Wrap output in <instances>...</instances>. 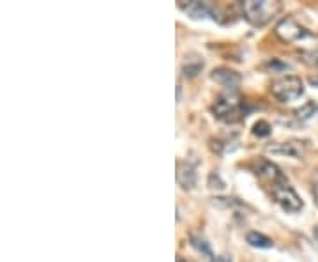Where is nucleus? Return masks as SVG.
<instances>
[{
    "label": "nucleus",
    "instance_id": "2",
    "mask_svg": "<svg viewBox=\"0 0 318 262\" xmlns=\"http://www.w3.org/2000/svg\"><path fill=\"white\" fill-rule=\"evenodd\" d=\"M283 9V4L279 0H246L242 2V13L247 22L255 27H264L276 18L279 11Z\"/></svg>",
    "mask_w": 318,
    "mask_h": 262
},
{
    "label": "nucleus",
    "instance_id": "12",
    "mask_svg": "<svg viewBox=\"0 0 318 262\" xmlns=\"http://www.w3.org/2000/svg\"><path fill=\"white\" fill-rule=\"evenodd\" d=\"M246 241L251 244L253 248H272L274 246L272 239L267 237V235H264L262 232H249V234L246 235Z\"/></svg>",
    "mask_w": 318,
    "mask_h": 262
},
{
    "label": "nucleus",
    "instance_id": "15",
    "mask_svg": "<svg viewBox=\"0 0 318 262\" xmlns=\"http://www.w3.org/2000/svg\"><path fill=\"white\" fill-rule=\"evenodd\" d=\"M265 69H269L270 73H281V71L290 69V66L285 62H281L279 58H272V60H269V62L265 64Z\"/></svg>",
    "mask_w": 318,
    "mask_h": 262
},
{
    "label": "nucleus",
    "instance_id": "9",
    "mask_svg": "<svg viewBox=\"0 0 318 262\" xmlns=\"http://www.w3.org/2000/svg\"><path fill=\"white\" fill-rule=\"evenodd\" d=\"M177 182L181 184L182 190H193L196 186L198 177H196V170L193 165H189L187 161L177 163Z\"/></svg>",
    "mask_w": 318,
    "mask_h": 262
},
{
    "label": "nucleus",
    "instance_id": "21",
    "mask_svg": "<svg viewBox=\"0 0 318 262\" xmlns=\"http://www.w3.org/2000/svg\"><path fill=\"white\" fill-rule=\"evenodd\" d=\"M315 235H317V239H318V227H317V231H315Z\"/></svg>",
    "mask_w": 318,
    "mask_h": 262
},
{
    "label": "nucleus",
    "instance_id": "18",
    "mask_svg": "<svg viewBox=\"0 0 318 262\" xmlns=\"http://www.w3.org/2000/svg\"><path fill=\"white\" fill-rule=\"evenodd\" d=\"M313 197H315V204L318 205V181L315 182V186H313Z\"/></svg>",
    "mask_w": 318,
    "mask_h": 262
},
{
    "label": "nucleus",
    "instance_id": "6",
    "mask_svg": "<svg viewBox=\"0 0 318 262\" xmlns=\"http://www.w3.org/2000/svg\"><path fill=\"white\" fill-rule=\"evenodd\" d=\"M179 7L184 11L186 14H189L191 18L194 20H203V18H211L216 20V13L212 9L211 5L205 4V2H198V0H191V2H179Z\"/></svg>",
    "mask_w": 318,
    "mask_h": 262
},
{
    "label": "nucleus",
    "instance_id": "8",
    "mask_svg": "<svg viewBox=\"0 0 318 262\" xmlns=\"http://www.w3.org/2000/svg\"><path fill=\"white\" fill-rule=\"evenodd\" d=\"M253 172H255L258 177H264V179H267V181H270V184L285 179L281 170H279L272 161L264 160V158H258V160L253 163Z\"/></svg>",
    "mask_w": 318,
    "mask_h": 262
},
{
    "label": "nucleus",
    "instance_id": "20",
    "mask_svg": "<svg viewBox=\"0 0 318 262\" xmlns=\"http://www.w3.org/2000/svg\"><path fill=\"white\" fill-rule=\"evenodd\" d=\"M214 262H232V261H230L228 257H225V255H221V257H216V261Z\"/></svg>",
    "mask_w": 318,
    "mask_h": 262
},
{
    "label": "nucleus",
    "instance_id": "10",
    "mask_svg": "<svg viewBox=\"0 0 318 262\" xmlns=\"http://www.w3.org/2000/svg\"><path fill=\"white\" fill-rule=\"evenodd\" d=\"M267 151L278 156H288V158H295L299 160L302 156V147L297 142H279V144H270L267 146Z\"/></svg>",
    "mask_w": 318,
    "mask_h": 262
},
{
    "label": "nucleus",
    "instance_id": "7",
    "mask_svg": "<svg viewBox=\"0 0 318 262\" xmlns=\"http://www.w3.org/2000/svg\"><path fill=\"white\" fill-rule=\"evenodd\" d=\"M211 78L216 84L223 85L226 90H237V87L242 82L240 75L237 71H234V69H228V67H217V69H214L211 73Z\"/></svg>",
    "mask_w": 318,
    "mask_h": 262
},
{
    "label": "nucleus",
    "instance_id": "11",
    "mask_svg": "<svg viewBox=\"0 0 318 262\" xmlns=\"http://www.w3.org/2000/svg\"><path fill=\"white\" fill-rule=\"evenodd\" d=\"M202 69H203V60L200 57L186 58L184 64H182V75H184L186 78H194Z\"/></svg>",
    "mask_w": 318,
    "mask_h": 262
},
{
    "label": "nucleus",
    "instance_id": "19",
    "mask_svg": "<svg viewBox=\"0 0 318 262\" xmlns=\"http://www.w3.org/2000/svg\"><path fill=\"white\" fill-rule=\"evenodd\" d=\"M309 84L315 85V87H318V75L315 76H309Z\"/></svg>",
    "mask_w": 318,
    "mask_h": 262
},
{
    "label": "nucleus",
    "instance_id": "13",
    "mask_svg": "<svg viewBox=\"0 0 318 262\" xmlns=\"http://www.w3.org/2000/svg\"><path fill=\"white\" fill-rule=\"evenodd\" d=\"M191 246L198 250V252L202 253V255H205V257H207L211 262L216 261V255L212 253V250H211V246H209V243H207L205 239H203V237H200V235H191Z\"/></svg>",
    "mask_w": 318,
    "mask_h": 262
},
{
    "label": "nucleus",
    "instance_id": "14",
    "mask_svg": "<svg viewBox=\"0 0 318 262\" xmlns=\"http://www.w3.org/2000/svg\"><path fill=\"white\" fill-rule=\"evenodd\" d=\"M317 112H318V105H317V103H315V101H308L306 105H302L300 108H297L295 116L299 117V119L306 120V119H309V117H313Z\"/></svg>",
    "mask_w": 318,
    "mask_h": 262
},
{
    "label": "nucleus",
    "instance_id": "16",
    "mask_svg": "<svg viewBox=\"0 0 318 262\" xmlns=\"http://www.w3.org/2000/svg\"><path fill=\"white\" fill-rule=\"evenodd\" d=\"M253 133H255L256 137H269L270 124L267 122V120H258V122L255 124V128H253Z\"/></svg>",
    "mask_w": 318,
    "mask_h": 262
},
{
    "label": "nucleus",
    "instance_id": "3",
    "mask_svg": "<svg viewBox=\"0 0 318 262\" xmlns=\"http://www.w3.org/2000/svg\"><path fill=\"white\" fill-rule=\"evenodd\" d=\"M212 114L214 117L226 120V122H237V120L244 119L246 110H244L242 98L238 96L237 90H226L212 105Z\"/></svg>",
    "mask_w": 318,
    "mask_h": 262
},
{
    "label": "nucleus",
    "instance_id": "4",
    "mask_svg": "<svg viewBox=\"0 0 318 262\" xmlns=\"http://www.w3.org/2000/svg\"><path fill=\"white\" fill-rule=\"evenodd\" d=\"M270 92H272V96L279 103L295 101V99H299L304 94V84H302L299 76L287 75L270 84Z\"/></svg>",
    "mask_w": 318,
    "mask_h": 262
},
{
    "label": "nucleus",
    "instance_id": "17",
    "mask_svg": "<svg viewBox=\"0 0 318 262\" xmlns=\"http://www.w3.org/2000/svg\"><path fill=\"white\" fill-rule=\"evenodd\" d=\"M212 204L219 205V207H235L238 205L237 199H228V197H217V199H212Z\"/></svg>",
    "mask_w": 318,
    "mask_h": 262
},
{
    "label": "nucleus",
    "instance_id": "1",
    "mask_svg": "<svg viewBox=\"0 0 318 262\" xmlns=\"http://www.w3.org/2000/svg\"><path fill=\"white\" fill-rule=\"evenodd\" d=\"M276 36L283 41V43H293V45L300 46V45H308L311 46V50H315L318 46V36L309 32L308 29H304L297 22L295 18H283L281 22L276 25ZM309 50V52H311Z\"/></svg>",
    "mask_w": 318,
    "mask_h": 262
},
{
    "label": "nucleus",
    "instance_id": "5",
    "mask_svg": "<svg viewBox=\"0 0 318 262\" xmlns=\"http://www.w3.org/2000/svg\"><path fill=\"white\" fill-rule=\"evenodd\" d=\"M272 197L274 200L281 205L283 211L287 213H299L300 209L304 207V202L297 195V191L287 182V179L274 182L272 184Z\"/></svg>",
    "mask_w": 318,
    "mask_h": 262
}]
</instances>
